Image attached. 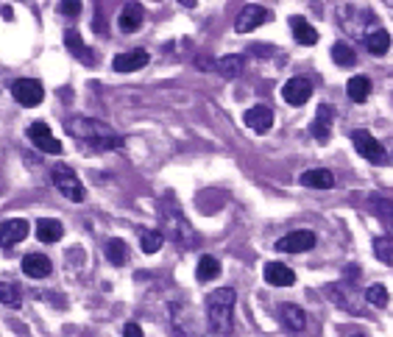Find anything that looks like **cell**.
<instances>
[{"instance_id": "1", "label": "cell", "mask_w": 393, "mask_h": 337, "mask_svg": "<svg viewBox=\"0 0 393 337\" xmlns=\"http://www.w3.org/2000/svg\"><path fill=\"white\" fill-rule=\"evenodd\" d=\"M67 134L76 137L79 145H87L92 150H115L123 145V137L112 126H106L95 117H81V114L67 120Z\"/></svg>"}, {"instance_id": "2", "label": "cell", "mask_w": 393, "mask_h": 337, "mask_svg": "<svg viewBox=\"0 0 393 337\" xmlns=\"http://www.w3.org/2000/svg\"><path fill=\"white\" fill-rule=\"evenodd\" d=\"M207 324L210 332L229 337L234 332V290L220 288L207 295Z\"/></svg>"}, {"instance_id": "3", "label": "cell", "mask_w": 393, "mask_h": 337, "mask_svg": "<svg viewBox=\"0 0 393 337\" xmlns=\"http://www.w3.org/2000/svg\"><path fill=\"white\" fill-rule=\"evenodd\" d=\"M162 226H165V235L168 240L178 245V248H193V242H198V235L193 232V226L187 223V218L181 215V209L176 206L173 201H165L162 203Z\"/></svg>"}, {"instance_id": "4", "label": "cell", "mask_w": 393, "mask_h": 337, "mask_svg": "<svg viewBox=\"0 0 393 337\" xmlns=\"http://www.w3.org/2000/svg\"><path fill=\"white\" fill-rule=\"evenodd\" d=\"M171 326H173L176 337H210V332L198 324L195 312L184 301L171 304Z\"/></svg>"}, {"instance_id": "5", "label": "cell", "mask_w": 393, "mask_h": 337, "mask_svg": "<svg viewBox=\"0 0 393 337\" xmlns=\"http://www.w3.org/2000/svg\"><path fill=\"white\" fill-rule=\"evenodd\" d=\"M50 179H53V187L64 195L67 201H76V203H79V201H84L87 190H84V184L79 182V176H76L67 165H62V162H59V165L50 170Z\"/></svg>"}, {"instance_id": "6", "label": "cell", "mask_w": 393, "mask_h": 337, "mask_svg": "<svg viewBox=\"0 0 393 337\" xmlns=\"http://www.w3.org/2000/svg\"><path fill=\"white\" fill-rule=\"evenodd\" d=\"M351 143H354V148H357V153H360L363 159H368L371 165H385V162H388L382 143H380L377 137H371L368 131H363V129L351 131Z\"/></svg>"}, {"instance_id": "7", "label": "cell", "mask_w": 393, "mask_h": 337, "mask_svg": "<svg viewBox=\"0 0 393 337\" xmlns=\"http://www.w3.org/2000/svg\"><path fill=\"white\" fill-rule=\"evenodd\" d=\"M338 17H341V28H343V31H351V34H357L360 40H363L360 25H365L368 31H374L371 23L377 20L371 11H365V8H354V6H341V8H338Z\"/></svg>"}, {"instance_id": "8", "label": "cell", "mask_w": 393, "mask_h": 337, "mask_svg": "<svg viewBox=\"0 0 393 337\" xmlns=\"http://www.w3.org/2000/svg\"><path fill=\"white\" fill-rule=\"evenodd\" d=\"M270 20V11L262 8L257 3H246L240 11H237V20H234V31L237 34H251L257 25L268 23Z\"/></svg>"}, {"instance_id": "9", "label": "cell", "mask_w": 393, "mask_h": 337, "mask_svg": "<svg viewBox=\"0 0 393 337\" xmlns=\"http://www.w3.org/2000/svg\"><path fill=\"white\" fill-rule=\"evenodd\" d=\"M11 95H14V100L20 103V106H40L45 97V90L42 84L37 81V78H17L14 84H11Z\"/></svg>"}, {"instance_id": "10", "label": "cell", "mask_w": 393, "mask_h": 337, "mask_svg": "<svg viewBox=\"0 0 393 337\" xmlns=\"http://www.w3.org/2000/svg\"><path fill=\"white\" fill-rule=\"evenodd\" d=\"M326 298L332 304H338L341 309H349L354 315H360V301H357V292L351 285H343V282H335V285H326Z\"/></svg>"}, {"instance_id": "11", "label": "cell", "mask_w": 393, "mask_h": 337, "mask_svg": "<svg viewBox=\"0 0 393 337\" xmlns=\"http://www.w3.org/2000/svg\"><path fill=\"white\" fill-rule=\"evenodd\" d=\"M332 123H335V106L332 103H321L318 112H315V120L309 123V134L318 143H326L329 134H332Z\"/></svg>"}, {"instance_id": "12", "label": "cell", "mask_w": 393, "mask_h": 337, "mask_svg": "<svg viewBox=\"0 0 393 337\" xmlns=\"http://www.w3.org/2000/svg\"><path fill=\"white\" fill-rule=\"evenodd\" d=\"M28 140L37 145L40 150H45V153H53V156L62 153V143L53 137V131L45 123H31L28 126Z\"/></svg>"}, {"instance_id": "13", "label": "cell", "mask_w": 393, "mask_h": 337, "mask_svg": "<svg viewBox=\"0 0 393 337\" xmlns=\"http://www.w3.org/2000/svg\"><path fill=\"white\" fill-rule=\"evenodd\" d=\"M312 95V84L302 78V76H296V78H290L285 87H282V97L290 103V106H304L307 100Z\"/></svg>"}, {"instance_id": "14", "label": "cell", "mask_w": 393, "mask_h": 337, "mask_svg": "<svg viewBox=\"0 0 393 337\" xmlns=\"http://www.w3.org/2000/svg\"><path fill=\"white\" fill-rule=\"evenodd\" d=\"M276 248L279 251H285V254H302V251H309V248H315V235L312 232H290V235H285L282 240L276 242Z\"/></svg>"}, {"instance_id": "15", "label": "cell", "mask_w": 393, "mask_h": 337, "mask_svg": "<svg viewBox=\"0 0 393 337\" xmlns=\"http://www.w3.org/2000/svg\"><path fill=\"white\" fill-rule=\"evenodd\" d=\"M145 64H148V50H142V48L118 53L115 61H112V67H115L118 73H134V70H142Z\"/></svg>"}, {"instance_id": "16", "label": "cell", "mask_w": 393, "mask_h": 337, "mask_svg": "<svg viewBox=\"0 0 393 337\" xmlns=\"http://www.w3.org/2000/svg\"><path fill=\"white\" fill-rule=\"evenodd\" d=\"M145 23V8L139 6V3H126L123 6V11H120V17H118V25H120V31L123 34H134V31H139V25Z\"/></svg>"}, {"instance_id": "17", "label": "cell", "mask_w": 393, "mask_h": 337, "mask_svg": "<svg viewBox=\"0 0 393 337\" xmlns=\"http://www.w3.org/2000/svg\"><path fill=\"white\" fill-rule=\"evenodd\" d=\"M243 120H246V126H249L251 131L265 134V131H270V126H273V112H270V106H251V109L243 114Z\"/></svg>"}, {"instance_id": "18", "label": "cell", "mask_w": 393, "mask_h": 337, "mask_svg": "<svg viewBox=\"0 0 393 337\" xmlns=\"http://www.w3.org/2000/svg\"><path fill=\"white\" fill-rule=\"evenodd\" d=\"M28 223L23 218H14V220H3L0 223V245H14V242L25 240L28 237Z\"/></svg>"}, {"instance_id": "19", "label": "cell", "mask_w": 393, "mask_h": 337, "mask_svg": "<svg viewBox=\"0 0 393 337\" xmlns=\"http://www.w3.org/2000/svg\"><path fill=\"white\" fill-rule=\"evenodd\" d=\"M265 282L273 288H290L296 282V273L282 262H268L265 265Z\"/></svg>"}, {"instance_id": "20", "label": "cell", "mask_w": 393, "mask_h": 337, "mask_svg": "<svg viewBox=\"0 0 393 337\" xmlns=\"http://www.w3.org/2000/svg\"><path fill=\"white\" fill-rule=\"evenodd\" d=\"M23 271L31 279H45V276H50L53 265H50V259L45 254H25L23 256Z\"/></svg>"}, {"instance_id": "21", "label": "cell", "mask_w": 393, "mask_h": 337, "mask_svg": "<svg viewBox=\"0 0 393 337\" xmlns=\"http://www.w3.org/2000/svg\"><path fill=\"white\" fill-rule=\"evenodd\" d=\"M299 182L309 187V190H332L335 187V176L329 173V170H324V167H315V170H304L302 176H299Z\"/></svg>"}, {"instance_id": "22", "label": "cell", "mask_w": 393, "mask_h": 337, "mask_svg": "<svg viewBox=\"0 0 393 337\" xmlns=\"http://www.w3.org/2000/svg\"><path fill=\"white\" fill-rule=\"evenodd\" d=\"M279 315H282V324L290 329V332H304L307 326V312L296 304H282L279 307Z\"/></svg>"}, {"instance_id": "23", "label": "cell", "mask_w": 393, "mask_h": 337, "mask_svg": "<svg viewBox=\"0 0 393 337\" xmlns=\"http://www.w3.org/2000/svg\"><path fill=\"white\" fill-rule=\"evenodd\" d=\"M368 209L380 218L382 226H388L393 232V201L391 198H382V195H371L368 198Z\"/></svg>"}, {"instance_id": "24", "label": "cell", "mask_w": 393, "mask_h": 337, "mask_svg": "<svg viewBox=\"0 0 393 337\" xmlns=\"http://www.w3.org/2000/svg\"><path fill=\"white\" fill-rule=\"evenodd\" d=\"M290 31H293V40L299 45H315L318 42V31L307 23L304 17H290Z\"/></svg>"}, {"instance_id": "25", "label": "cell", "mask_w": 393, "mask_h": 337, "mask_svg": "<svg viewBox=\"0 0 393 337\" xmlns=\"http://www.w3.org/2000/svg\"><path fill=\"white\" fill-rule=\"evenodd\" d=\"M64 45H67V50H70L76 59H81L84 64H95V56H92V50L84 45V40H81L79 31H67V34H64Z\"/></svg>"}, {"instance_id": "26", "label": "cell", "mask_w": 393, "mask_h": 337, "mask_svg": "<svg viewBox=\"0 0 393 337\" xmlns=\"http://www.w3.org/2000/svg\"><path fill=\"white\" fill-rule=\"evenodd\" d=\"M363 42H365L368 53H374V56H385L388 48H391V34H388L385 28H374V31H368V37H365Z\"/></svg>"}, {"instance_id": "27", "label": "cell", "mask_w": 393, "mask_h": 337, "mask_svg": "<svg viewBox=\"0 0 393 337\" xmlns=\"http://www.w3.org/2000/svg\"><path fill=\"white\" fill-rule=\"evenodd\" d=\"M346 93L354 103H365L371 95V78L368 76H351L349 84H346Z\"/></svg>"}, {"instance_id": "28", "label": "cell", "mask_w": 393, "mask_h": 337, "mask_svg": "<svg viewBox=\"0 0 393 337\" xmlns=\"http://www.w3.org/2000/svg\"><path fill=\"white\" fill-rule=\"evenodd\" d=\"M243 67H246V59L243 56H220L218 64H215V70H218L223 78H237L240 73H243Z\"/></svg>"}, {"instance_id": "29", "label": "cell", "mask_w": 393, "mask_h": 337, "mask_svg": "<svg viewBox=\"0 0 393 337\" xmlns=\"http://www.w3.org/2000/svg\"><path fill=\"white\" fill-rule=\"evenodd\" d=\"M62 235H64V229H62L59 220H53V218L37 220V237L42 242H59L62 240Z\"/></svg>"}, {"instance_id": "30", "label": "cell", "mask_w": 393, "mask_h": 337, "mask_svg": "<svg viewBox=\"0 0 393 337\" xmlns=\"http://www.w3.org/2000/svg\"><path fill=\"white\" fill-rule=\"evenodd\" d=\"M220 273V262L215 256H210V254H204L201 259H198V282H212L215 276Z\"/></svg>"}, {"instance_id": "31", "label": "cell", "mask_w": 393, "mask_h": 337, "mask_svg": "<svg viewBox=\"0 0 393 337\" xmlns=\"http://www.w3.org/2000/svg\"><path fill=\"white\" fill-rule=\"evenodd\" d=\"M106 256H109V262H112V265H118V268H120V265H126V259H129V245L115 237V240L106 242Z\"/></svg>"}, {"instance_id": "32", "label": "cell", "mask_w": 393, "mask_h": 337, "mask_svg": "<svg viewBox=\"0 0 393 337\" xmlns=\"http://www.w3.org/2000/svg\"><path fill=\"white\" fill-rule=\"evenodd\" d=\"M0 304L17 309L23 304V290L17 288V285H11V282H0Z\"/></svg>"}, {"instance_id": "33", "label": "cell", "mask_w": 393, "mask_h": 337, "mask_svg": "<svg viewBox=\"0 0 393 337\" xmlns=\"http://www.w3.org/2000/svg\"><path fill=\"white\" fill-rule=\"evenodd\" d=\"M332 59H335V64H341V67H354V64H357V53H354V48H349L346 42H335V45H332Z\"/></svg>"}, {"instance_id": "34", "label": "cell", "mask_w": 393, "mask_h": 337, "mask_svg": "<svg viewBox=\"0 0 393 337\" xmlns=\"http://www.w3.org/2000/svg\"><path fill=\"white\" fill-rule=\"evenodd\" d=\"M162 242H165V235H162V232H154V229H151V232H142V235H139V245H142L145 254H156V251L162 248Z\"/></svg>"}, {"instance_id": "35", "label": "cell", "mask_w": 393, "mask_h": 337, "mask_svg": "<svg viewBox=\"0 0 393 337\" xmlns=\"http://www.w3.org/2000/svg\"><path fill=\"white\" fill-rule=\"evenodd\" d=\"M365 301L371 307H385L388 304V290H385V285H371V288L365 290Z\"/></svg>"}, {"instance_id": "36", "label": "cell", "mask_w": 393, "mask_h": 337, "mask_svg": "<svg viewBox=\"0 0 393 337\" xmlns=\"http://www.w3.org/2000/svg\"><path fill=\"white\" fill-rule=\"evenodd\" d=\"M374 254L377 259H382L385 265H393V242L388 237H377L374 240Z\"/></svg>"}, {"instance_id": "37", "label": "cell", "mask_w": 393, "mask_h": 337, "mask_svg": "<svg viewBox=\"0 0 393 337\" xmlns=\"http://www.w3.org/2000/svg\"><path fill=\"white\" fill-rule=\"evenodd\" d=\"M59 11L64 17H76V14H81V0H62L59 3Z\"/></svg>"}, {"instance_id": "38", "label": "cell", "mask_w": 393, "mask_h": 337, "mask_svg": "<svg viewBox=\"0 0 393 337\" xmlns=\"http://www.w3.org/2000/svg\"><path fill=\"white\" fill-rule=\"evenodd\" d=\"M123 337H145V335H142V329L137 324H126L123 326Z\"/></svg>"}, {"instance_id": "39", "label": "cell", "mask_w": 393, "mask_h": 337, "mask_svg": "<svg viewBox=\"0 0 393 337\" xmlns=\"http://www.w3.org/2000/svg\"><path fill=\"white\" fill-rule=\"evenodd\" d=\"M178 3L187 6V8H195V6H198V0H178Z\"/></svg>"}, {"instance_id": "40", "label": "cell", "mask_w": 393, "mask_h": 337, "mask_svg": "<svg viewBox=\"0 0 393 337\" xmlns=\"http://www.w3.org/2000/svg\"><path fill=\"white\" fill-rule=\"evenodd\" d=\"M385 3H388V6H393V0H385Z\"/></svg>"}, {"instance_id": "41", "label": "cell", "mask_w": 393, "mask_h": 337, "mask_svg": "<svg viewBox=\"0 0 393 337\" xmlns=\"http://www.w3.org/2000/svg\"><path fill=\"white\" fill-rule=\"evenodd\" d=\"M351 337H365V335H351Z\"/></svg>"}]
</instances>
